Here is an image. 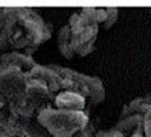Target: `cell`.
<instances>
[{
	"instance_id": "6da1fadb",
	"label": "cell",
	"mask_w": 151,
	"mask_h": 137,
	"mask_svg": "<svg viewBox=\"0 0 151 137\" xmlns=\"http://www.w3.org/2000/svg\"><path fill=\"white\" fill-rule=\"evenodd\" d=\"M51 37V27L32 9H0V50L27 56Z\"/></svg>"
},
{
	"instance_id": "7a4b0ae2",
	"label": "cell",
	"mask_w": 151,
	"mask_h": 137,
	"mask_svg": "<svg viewBox=\"0 0 151 137\" xmlns=\"http://www.w3.org/2000/svg\"><path fill=\"white\" fill-rule=\"evenodd\" d=\"M67 26L70 30V44L74 56L78 54L84 57L90 54L94 50V44L99 36V25L93 23L80 10L70 16Z\"/></svg>"
},
{
	"instance_id": "3957f363",
	"label": "cell",
	"mask_w": 151,
	"mask_h": 137,
	"mask_svg": "<svg viewBox=\"0 0 151 137\" xmlns=\"http://www.w3.org/2000/svg\"><path fill=\"white\" fill-rule=\"evenodd\" d=\"M151 107V96H145V97H138L133 102H130L121 111V119H124L127 116H133V114H140V116H145V113L148 111Z\"/></svg>"
},
{
	"instance_id": "277c9868",
	"label": "cell",
	"mask_w": 151,
	"mask_h": 137,
	"mask_svg": "<svg viewBox=\"0 0 151 137\" xmlns=\"http://www.w3.org/2000/svg\"><path fill=\"white\" fill-rule=\"evenodd\" d=\"M57 44H59L60 53L66 59H71L74 56V53L71 50V44H70V30H68L67 25L60 27L59 33H57Z\"/></svg>"
},
{
	"instance_id": "5b68a950",
	"label": "cell",
	"mask_w": 151,
	"mask_h": 137,
	"mask_svg": "<svg viewBox=\"0 0 151 137\" xmlns=\"http://www.w3.org/2000/svg\"><path fill=\"white\" fill-rule=\"evenodd\" d=\"M106 12H107V17H106V22H104V25H103V26H104L106 29H110L111 26L117 22L118 9H116V7H109V9H106Z\"/></svg>"
},
{
	"instance_id": "8992f818",
	"label": "cell",
	"mask_w": 151,
	"mask_h": 137,
	"mask_svg": "<svg viewBox=\"0 0 151 137\" xmlns=\"http://www.w3.org/2000/svg\"><path fill=\"white\" fill-rule=\"evenodd\" d=\"M130 137H144L143 124H141V126H138L137 128H134V130L131 131V136H130Z\"/></svg>"
}]
</instances>
